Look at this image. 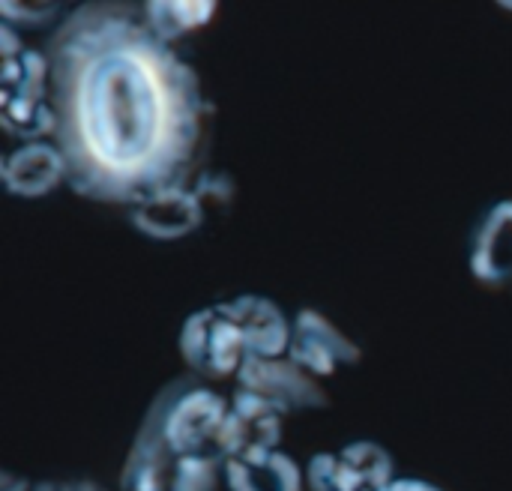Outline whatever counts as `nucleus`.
I'll list each match as a JSON object with an SVG mask.
<instances>
[{
  "instance_id": "obj_1",
  "label": "nucleus",
  "mask_w": 512,
  "mask_h": 491,
  "mask_svg": "<svg viewBox=\"0 0 512 491\" xmlns=\"http://www.w3.org/2000/svg\"><path fill=\"white\" fill-rule=\"evenodd\" d=\"M45 57L54 144L78 195L135 207L189 183L207 102L198 72L141 12L87 3L54 30Z\"/></svg>"
},
{
  "instance_id": "obj_2",
  "label": "nucleus",
  "mask_w": 512,
  "mask_h": 491,
  "mask_svg": "<svg viewBox=\"0 0 512 491\" xmlns=\"http://www.w3.org/2000/svg\"><path fill=\"white\" fill-rule=\"evenodd\" d=\"M231 402L213 393L195 378L168 384L144 414V423L162 438L174 459H207L228 462L222 447V429Z\"/></svg>"
},
{
  "instance_id": "obj_3",
  "label": "nucleus",
  "mask_w": 512,
  "mask_h": 491,
  "mask_svg": "<svg viewBox=\"0 0 512 491\" xmlns=\"http://www.w3.org/2000/svg\"><path fill=\"white\" fill-rule=\"evenodd\" d=\"M180 357L189 366V372L201 381L237 378L249 351L225 300L204 306L183 321Z\"/></svg>"
},
{
  "instance_id": "obj_4",
  "label": "nucleus",
  "mask_w": 512,
  "mask_h": 491,
  "mask_svg": "<svg viewBox=\"0 0 512 491\" xmlns=\"http://www.w3.org/2000/svg\"><path fill=\"white\" fill-rule=\"evenodd\" d=\"M237 390L264 402L276 414H300V411H318L327 408V393L306 369H300L294 360H261L246 357V363L237 372Z\"/></svg>"
},
{
  "instance_id": "obj_5",
  "label": "nucleus",
  "mask_w": 512,
  "mask_h": 491,
  "mask_svg": "<svg viewBox=\"0 0 512 491\" xmlns=\"http://www.w3.org/2000/svg\"><path fill=\"white\" fill-rule=\"evenodd\" d=\"M312 491H390L393 456L375 441H351L333 453L312 456L306 468Z\"/></svg>"
},
{
  "instance_id": "obj_6",
  "label": "nucleus",
  "mask_w": 512,
  "mask_h": 491,
  "mask_svg": "<svg viewBox=\"0 0 512 491\" xmlns=\"http://www.w3.org/2000/svg\"><path fill=\"white\" fill-rule=\"evenodd\" d=\"M360 345L348 339L327 315L318 309H300L291 327L288 360L306 369L312 378H330L345 366L360 363Z\"/></svg>"
},
{
  "instance_id": "obj_7",
  "label": "nucleus",
  "mask_w": 512,
  "mask_h": 491,
  "mask_svg": "<svg viewBox=\"0 0 512 491\" xmlns=\"http://www.w3.org/2000/svg\"><path fill=\"white\" fill-rule=\"evenodd\" d=\"M129 219L150 240H180L207 222V210L192 183H180L129 207Z\"/></svg>"
},
{
  "instance_id": "obj_8",
  "label": "nucleus",
  "mask_w": 512,
  "mask_h": 491,
  "mask_svg": "<svg viewBox=\"0 0 512 491\" xmlns=\"http://www.w3.org/2000/svg\"><path fill=\"white\" fill-rule=\"evenodd\" d=\"M471 276L486 288L512 282V198L495 201L471 234Z\"/></svg>"
},
{
  "instance_id": "obj_9",
  "label": "nucleus",
  "mask_w": 512,
  "mask_h": 491,
  "mask_svg": "<svg viewBox=\"0 0 512 491\" xmlns=\"http://www.w3.org/2000/svg\"><path fill=\"white\" fill-rule=\"evenodd\" d=\"M279 441H282V414H276L264 402L234 390L231 408L225 417V429H222V447H225L228 462L273 453V450H279Z\"/></svg>"
},
{
  "instance_id": "obj_10",
  "label": "nucleus",
  "mask_w": 512,
  "mask_h": 491,
  "mask_svg": "<svg viewBox=\"0 0 512 491\" xmlns=\"http://www.w3.org/2000/svg\"><path fill=\"white\" fill-rule=\"evenodd\" d=\"M3 186L15 198H42L54 192L60 183L69 180L66 159L54 141H33L21 144L3 159L0 168Z\"/></svg>"
},
{
  "instance_id": "obj_11",
  "label": "nucleus",
  "mask_w": 512,
  "mask_h": 491,
  "mask_svg": "<svg viewBox=\"0 0 512 491\" xmlns=\"http://www.w3.org/2000/svg\"><path fill=\"white\" fill-rule=\"evenodd\" d=\"M225 303L243 333L249 357H261V360L288 357L294 321H288L285 312L273 300H267L261 294H240Z\"/></svg>"
},
{
  "instance_id": "obj_12",
  "label": "nucleus",
  "mask_w": 512,
  "mask_h": 491,
  "mask_svg": "<svg viewBox=\"0 0 512 491\" xmlns=\"http://www.w3.org/2000/svg\"><path fill=\"white\" fill-rule=\"evenodd\" d=\"M0 57H3V75H0V102L15 99H48V57L27 48L9 24L0 27Z\"/></svg>"
},
{
  "instance_id": "obj_13",
  "label": "nucleus",
  "mask_w": 512,
  "mask_h": 491,
  "mask_svg": "<svg viewBox=\"0 0 512 491\" xmlns=\"http://www.w3.org/2000/svg\"><path fill=\"white\" fill-rule=\"evenodd\" d=\"M180 459L171 456V450L162 444V438L141 423L135 444L126 456L120 489L123 491H174L180 477Z\"/></svg>"
},
{
  "instance_id": "obj_14",
  "label": "nucleus",
  "mask_w": 512,
  "mask_h": 491,
  "mask_svg": "<svg viewBox=\"0 0 512 491\" xmlns=\"http://www.w3.org/2000/svg\"><path fill=\"white\" fill-rule=\"evenodd\" d=\"M228 491H303L300 465L282 450L225 462Z\"/></svg>"
},
{
  "instance_id": "obj_15",
  "label": "nucleus",
  "mask_w": 512,
  "mask_h": 491,
  "mask_svg": "<svg viewBox=\"0 0 512 491\" xmlns=\"http://www.w3.org/2000/svg\"><path fill=\"white\" fill-rule=\"evenodd\" d=\"M216 9L219 6L210 0H150L141 6V15L162 42L174 45L183 36L201 30L216 15Z\"/></svg>"
},
{
  "instance_id": "obj_16",
  "label": "nucleus",
  "mask_w": 512,
  "mask_h": 491,
  "mask_svg": "<svg viewBox=\"0 0 512 491\" xmlns=\"http://www.w3.org/2000/svg\"><path fill=\"white\" fill-rule=\"evenodd\" d=\"M0 126L6 135L21 138L24 144L33 141H54L57 135V114L48 99H15L0 102Z\"/></svg>"
},
{
  "instance_id": "obj_17",
  "label": "nucleus",
  "mask_w": 512,
  "mask_h": 491,
  "mask_svg": "<svg viewBox=\"0 0 512 491\" xmlns=\"http://www.w3.org/2000/svg\"><path fill=\"white\" fill-rule=\"evenodd\" d=\"M30 491H108L96 483H87V480H75V483H39Z\"/></svg>"
},
{
  "instance_id": "obj_18",
  "label": "nucleus",
  "mask_w": 512,
  "mask_h": 491,
  "mask_svg": "<svg viewBox=\"0 0 512 491\" xmlns=\"http://www.w3.org/2000/svg\"><path fill=\"white\" fill-rule=\"evenodd\" d=\"M390 491H441L438 486L426 483V480H396Z\"/></svg>"
}]
</instances>
